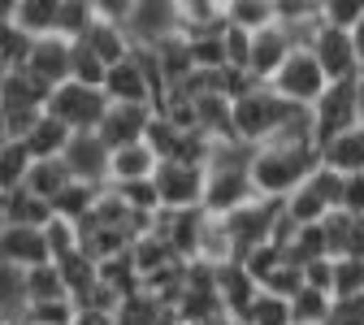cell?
I'll return each mask as SVG.
<instances>
[{"instance_id":"obj_1","label":"cell","mask_w":364,"mask_h":325,"mask_svg":"<svg viewBox=\"0 0 364 325\" xmlns=\"http://www.w3.org/2000/svg\"><path fill=\"white\" fill-rule=\"evenodd\" d=\"M316 169H321V148L316 144H269L256 152L252 182L260 200H291Z\"/></svg>"},{"instance_id":"obj_2","label":"cell","mask_w":364,"mask_h":325,"mask_svg":"<svg viewBox=\"0 0 364 325\" xmlns=\"http://www.w3.org/2000/svg\"><path fill=\"white\" fill-rule=\"evenodd\" d=\"M295 113L299 105H287L273 87H256L252 96L235 100V139H243L252 148H269Z\"/></svg>"},{"instance_id":"obj_3","label":"cell","mask_w":364,"mask_h":325,"mask_svg":"<svg viewBox=\"0 0 364 325\" xmlns=\"http://www.w3.org/2000/svg\"><path fill=\"white\" fill-rule=\"evenodd\" d=\"M109 96L100 87H82V82H65V87H57L53 96H48V113L57 117V122H65L74 134H96L100 126H105V117H109Z\"/></svg>"},{"instance_id":"obj_4","label":"cell","mask_w":364,"mask_h":325,"mask_svg":"<svg viewBox=\"0 0 364 325\" xmlns=\"http://www.w3.org/2000/svg\"><path fill=\"white\" fill-rule=\"evenodd\" d=\"M278 96L287 100V105H299V109H316V100L330 91V78H326V70H321V61H316V53H308V48H295L291 53V61L282 65V74L269 82Z\"/></svg>"},{"instance_id":"obj_5","label":"cell","mask_w":364,"mask_h":325,"mask_svg":"<svg viewBox=\"0 0 364 325\" xmlns=\"http://www.w3.org/2000/svg\"><path fill=\"white\" fill-rule=\"evenodd\" d=\"M355 82H330V91L312 109V134H316V148H330L334 139H343L347 130L360 126V105H355Z\"/></svg>"},{"instance_id":"obj_6","label":"cell","mask_w":364,"mask_h":325,"mask_svg":"<svg viewBox=\"0 0 364 325\" xmlns=\"http://www.w3.org/2000/svg\"><path fill=\"white\" fill-rule=\"evenodd\" d=\"M156 191H161V208H169V213L204 208L208 169L187 165V161H161V169H156Z\"/></svg>"},{"instance_id":"obj_7","label":"cell","mask_w":364,"mask_h":325,"mask_svg":"<svg viewBox=\"0 0 364 325\" xmlns=\"http://www.w3.org/2000/svg\"><path fill=\"white\" fill-rule=\"evenodd\" d=\"M126 35L134 48H161L165 39L182 35L178 5L173 0H134V9L126 18Z\"/></svg>"},{"instance_id":"obj_8","label":"cell","mask_w":364,"mask_h":325,"mask_svg":"<svg viewBox=\"0 0 364 325\" xmlns=\"http://www.w3.org/2000/svg\"><path fill=\"white\" fill-rule=\"evenodd\" d=\"M282 208H287V200H256V204L239 208L235 217H221V221H225V230H230V239H235L239 260H243L247 252H256V247L273 243V225H278Z\"/></svg>"},{"instance_id":"obj_9","label":"cell","mask_w":364,"mask_h":325,"mask_svg":"<svg viewBox=\"0 0 364 325\" xmlns=\"http://www.w3.org/2000/svg\"><path fill=\"white\" fill-rule=\"evenodd\" d=\"M312 53H316V61H321V70H326V78H330V82H351V78H360V74H364L360 48H355V35H347V31L326 26L321 35H316Z\"/></svg>"},{"instance_id":"obj_10","label":"cell","mask_w":364,"mask_h":325,"mask_svg":"<svg viewBox=\"0 0 364 325\" xmlns=\"http://www.w3.org/2000/svg\"><path fill=\"white\" fill-rule=\"evenodd\" d=\"M0 252H5V265H14L22 273L57 265L53 247H48V225L43 230H35V225H5L0 230Z\"/></svg>"},{"instance_id":"obj_11","label":"cell","mask_w":364,"mask_h":325,"mask_svg":"<svg viewBox=\"0 0 364 325\" xmlns=\"http://www.w3.org/2000/svg\"><path fill=\"white\" fill-rule=\"evenodd\" d=\"M74 174V182H87V187H109V161L113 148L105 144L100 134H74V144L61 156Z\"/></svg>"},{"instance_id":"obj_12","label":"cell","mask_w":364,"mask_h":325,"mask_svg":"<svg viewBox=\"0 0 364 325\" xmlns=\"http://www.w3.org/2000/svg\"><path fill=\"white\" fill-rule=\"evenodd\" d=\"M260 191L252 174H208V191H204V213L208 217H235L239 208L256 204Z\"/></svg>"},{"instance_id":"obj_13","label":"cell","mask_w":364,"mask_h":325,"mask_svg":"<svg viewBox=\"0 0 364 325\" xmlns=\"http://www.w3.org/2000/svg\"><path fill=\"white\" fill-rule=\"evenodd\" d=\"M152 117H156V109H148V105H113L96 134L117 152V148H130V144H144L148 130H152Z\"/></svg>"},{"instance_id":"obj_14","label":"cell","mask_w":364,"mask_h":325,"mask_svg":"<svg viewBox=\"0 0 364 325\" xmlns=\"http://www.w3.org/2000/svg\"><path fill=\"white\" fill-rule=\"evenodd\" d=\"M217 295H221V308L230 321H247L252 304L260 299V282L243 269V260H235V265L217 269Z\"/></svg>"},{"instance_id":"obj_15","label":"cell","mask_w":364,"mask_h":325,"mask_svg":"<svg viewBox=\"0 0 364 325\" xmlns=\"http://www.w3.org/2000/svg\"><path fill=\"white\" fill-rule=\"evenodd\" d=\"M105 96H109V105H148V109H152V105H156V87H152L148 70L130 57V61H122V65L109 70Z\"/></svg>"},{"instance_id":"obj_16","label":"cell","mask_w":364,"mask_h":325,"mask_svg":"<svg viewBox=\"0 0 364 325\" xmlns=\"http://www.w3.org/2000/svg\"><path fill=\"white\" fill-rule=\"evenodd\" d=\"M291 53H295V43H291V35L282 26H269V31L252 35V74H256V82L269 87L282 74V65L291 61Z\"/></svg>"},{"instance_id":"obj_17","label":"cell","mask_w":364,"mask_h":325,"mask_svg":"<svg viewBox=\"0 0 364 325\" xmlns=\"http://www.w3.org/2000/svg\"><path fill=\"white\" fill-rule=\"evenodd\" d=\"M161 169V152L148 144H130V148H117L113 161H109V187H130V182H152Z\"/></svg>"},{"instance_id":"obj_18","label":"cell","mask_w":364,"mask_h":325,"mask_svg":"<svg viewBox=\"0 0 364 325\" xmlns=\"http://www.w3.org/2000/svg\"><path fill=\"white\" fill-rule=\"evenodd\" d=\"M70 48L74 43L70 39H61V35H53V39H35V53H31V61H26V74H35L43 87H65L70 82Z\"/></svg>"},{"instance_id":"obj_19","label":"cell","mask_w":364,"mask_h":325,"mask_svg":"<svg viewBox=\"0 0 364 325\" xmlns=\"http://www.w3.org/2000/svg\"><path fill=\"white\" fill-rule=\"evenodd\" d=\"M48 96H53V87H43L26 70H14L0 78V105H5V113H48Z\"/></svg>"},{"instance_id":"obj_20","label":"cell","mask_w":364,"mask_h":325,"mask_svg":"<svg viewBox=\"0 0 364 325\" xmlns=\"http://www.w3.org/2000/svg\"><path fill=\"white\" fill-rule=\"evenodd\" d=\"M57 18H61V0H14L5 9V22L18 26L31 39H53L57 35Z\"/></svg>"},{"instance_id":"obj_21","label":"cell","mask_w":364,"mask_h":325,"mask_svg":"<svg viewBox=\"0 0 364 325\" xmlns=\"http://www.w3.org/2000/svg\"><path fill=\"white\" fill-rule=\"evenodd\" d=\"M0 213H5V225H35V230H43V225L57 217L48 200L31 196L26 187H9L5 200H0Z\"/></svg>"},{"instance_id":"obj_22","label":"cell","mask_w":364,"mask_h":325,"mask_svg":"<svg viewBox=\"0 0 364 325\" xmlns=\"http://www.w3.org/2000/svg\"><path fill=\"white\" fill-rule=\"evenodd\" d=\"M70 144H74V130H70L65 122H57L53 113H43L39 126L26 134V148H31L35 161H61Z\"/></svg>"},{"instance_id":"obj_23","label":"cell","mask_w":364,"mask_h":325,"mask_svg":"<svg viewBox=\"0 0 364 325\" xmlns=\"http://www.w3.org/2000/svg\"><path fill=\"white\" fill-rule=\"evenodd\" d=\"M178 22H182V35L187 39H200V35H217L225 31V5L217 0H182L178 5Z\"/></svg>"},{"instance_id":"obj_24","label":"cell","mask_w":364,"mask_h":325,"mask_svg":"<svg viewBox=\"0 0 364 325\" xmlns=\"http://www.w3.org/2000/svg\"><path fill=\"white\" fill-rule=\"evenodd\" d=\"M225 22L235 31L260 35L269 26H278V0H225Z\"/></svg>"},{"instance_id":"obj_25","label":"cell","mask_w":364,"mask_h":325,"mask_svg":"<svg viewBox=\"0 0 364 325\" xmlns=\"http://www.w3.org/2000/svg\"><path fill=\"white\" fill-rule=\"evenodd\" d=\"M321 165L351 178V174H364V126L347 130L343 139H334L330 148H321Z\"/></svg>"},{"instance_id":"obj_26","label":"cell","mask_w":364,"mask_h":325,"mask_svg":"<svg viewBox=\"0 0 364 325\" xmlns=\"http://www.w3.org/2000/svg\"><path fill=\"white\" fill-rule=\"evenodd\" d=\"M70 182H74V174H70L65 161H35L22 187H26L31 196H39V200H48V204H53V200L70 187Z\"/></svg>"},{"instance_id":"obj_27","label":"cell","mask_w":364,"mask_h":325,"mask_svg":"<svg viewBox=\"0 0 364 325\" xmlns=\"http://www.w3.org/2000/svg\"><path fill=\"white\" fill-rule=\"evenodd\" d=\"M57 269H61V277H65V291H70V299H74V304H82L91 291L100 287V265L91 260V256H82V252H74V256L57 260Z\"/></svg>"},{"instance_id":"obj_28","label":"cell","mask_w":364,"mask_h":325,"mask_svg":"<svg viewBox=\"0 0 364 325\" xmlns=\"http://www.w3.org/2000/svg\"><path fill=\"white\" fill-rule=\"evenodd\" d=\"M152 53H156V65H161V74H165L169 87L182 82L187 74H196V53H191V39H187V35L165 39L161 48H152Z\"/></svg>"},{"instance_id":"obj_29","label":"cell","mask_w":364,"mask_h":325,"mask_svg":"<svg viewBox=\"0 0 364 325\" xmlns=\"http://www.w3.org/2000/svg\"><path fill=\"white\" fill-rule=\"evenodd\" d=\"M287 213H291L299 225H321V221L334 213V208H330V200H326V191L316 187V174H312V178L304 182V187L287 200Z\"/></svg>"},{"instance_id":"obj_30","label":"cell","mask_w":364,"mask_h":325,"mask_svg":"<svg viewBox=\"0 0 364 325\" xmlns=\"http://www.w3.org/2000/svg\"><path fill=\"white\" fill-rule=\"evenodd\" d=\"M96 0H61V18H57V35L61 39H70V43H78V39H87V31L96 26Z\"/></svg>"},{"instance_id":"obj_31","label":"cell","mask_w":364,"mask_h":325,"mask_svg":"<svg viewBox=\"0 0 364 325\" xmlns=\"http://www.w3.org/2000/svg\"><path fill=\"white\" fill-rule=\"evenodd\" d=\"M100 191H105V187H87V182H70V187H65V191L53 200V213L78 225L82 217H91V208H96Z\"/></svg>"},{"instance_id":"obj_32","label":"cell","mask_w":364,"mask_h":325,"mask_svg":"<svg viewBox=\"0 0 364 325\" xmlns=\"http://www.w3.org/2000/svg\"><path fill=\"white\" fill-rule=\"evenodd\" d=\"M326 256H330L326 221H321V225H304V230H299V239L287 247V260L299 265V269H308V265H316V260H326Z\"/></svg>"},{"instance_id":"obj_33","label":"cell","mask_w":364,"mask_h":325,"mask_svg":"<svg viewBox=\"0 0 364 325\" xmlns=\"http://www.w3.org/2000/svg\"><path fill=\"white\" fill-rule=\"evenodd\" d=\"M31 53H35V39H31V35H22V31H18V26H9V22H0V70H5V74L26 70Z\"/></svg>"},{"instance_id":"obj_34","label":"cell","mask_w":364,"mask_h":325,"mask_svg":"<svg viewBox=\"0 0 364 325\" xmlns=\"http://www.w3.org/2000/svg\"><path fill=\"white\" fill-rule=\"evenodd\" d=\"M134 252V265H139V273H144V282L152 273H161V269H169V265H187V260H178V252L165 243V239H156V235H148L144 243H134L130 247Z\"/></svg>"},{"instance_id":"obj_35","label":"cell","mask_w":364,"mask_h":325,"mask_svg":"<svg viewBox=\"0 0 364 325\" xmlns=\"http://www.w3.org/2000/svg\"><path fill=\"white\" fill-rule=\"evenodd\" d=\"M26 299H31V304H53V299H70L61 269H57V265L31 269V273H26Z\"/></svg>"},{"instance_id":"obj_36","label":"cell","mask_w":364,"mask_h":325,"mask_svg":"<svg viewBox=\"0 0 364 325\" xmlns=\"http://www.w3.org/2000/svg\"><path fill=\"white\" fill-rule=\"evenodd\" d=\"M304 287H308V277H304V269L299 265H282V269H273L264 282H260V291L264 295H273V299H287V304H295L299 295H304Z\"/></svg>"},{"instance_id":"obj_37","label":"cell","mask_w":364,"mask_h":325,"mask_svg":"<svg viewBox=\"0 0 364 325\" xmlns=\"http://www.w3.org/2000/svg\"><path fill=\"white\" fill-rule=\"evenodd\" d=\"M70 78L82 82V87H100L105 91V78H109V65L87 48V43H74L70 48Z\"/></svg>"},{"instance_id":"obj_38","label":"cell","mask_w":364,"mask_h":325,"mask_svg":"<svg viewBox=\"0 0 364 325\" xmlns=\"http://www.w3.org/2000/svg\"><path fill=\"white\" fill-rule=\"evenodd\" d=\"M291 312H295V325H330V316H334V295L304 287V295L291 304Z\"/></svg>"},{"instance_id":"obj_39","label":"cell","mask_w":364,"mask_h":325,"mask_svg":"<svg viewBox=\"0 0 364 325\" xmlns=\"http://www.w3.org/2000/svg\"><path fill=\"white\" fill-rule=\"evenodd\" d=\"M31 165H35V156H31V148L26 144H5L0 148V187H22L26 182V174H31Z\"/></svg>"},{"instance_id":"obj_40","label":"cell","mask_w":364,"mask_h":325,"mask_svg":"<svg viewBox=\"0 0 364 325\" xmlns=\"http://www.w3.org/2000/svg\"><path fill=\"white\" fill-rule=\"evenodd\" d=\"M334 299H364V260L360 256L334 260Z\"/></svg>"},{"instance_id":"obj_41","label":"cell","mask_w":364,"mask_h":325,"mask_svg":"<svg viewBox=\"0 0 364 325\" xmlns=\"http://www.w3.org/2000/svg\"><path fill=\"white\" fill-rule=\"evenodd\" d=\"M321 18L334 31L355 35V26L364 22V0H321Z\"/></svg>"},{"instance_id":"obj_42","label":"cell","mask_w":364,"mask_h":325,"mask_svg":"<svg viewBox=\"0 0 364 325\" xmlns=\"http://www.w3.org/2000/svg\"><path fill=\"white\" fill-rule=\"evenodd\" d=\"M355 221H360V217H351V213H330V217H326V239H330V256H334V260L351 256Z\"/></svg>"},{"instance_id":"obj_43","label":"cell","mask_w":364,"mask_h":325,"mask_svg":"<svg viewBox=\"0 0 364 325\" xmlns=\"http://www.w3.org/2000/svg\"><path fill=\"white\" fill-rule=\"evenodd\" d=\"M243 325H295V312H291L287 299H273V295L260 291V299L252 304V312H247Z\"/></svg>"},{"instance_id":"obj_44","label":"cell","mask_w":364,"mask_h":325,"mask_svg":"<svg viewBox=\"0 0 364 325\" xmlns=\"http://www.w3.org/2000/svg\"><path fill=\"white\" fill-rule=\"evenodd\" d=\"M225 31H230V26H225ZM225 31L191 39V53H196V70H225V65H230V61H225Z\"/></svg>"},{"instance_id":"obj_45","label":"cell","mask_w":364,"mask_h":325,"mask_svg":"<svg viewBox=\"0 0 364 325\" xmlns=\"http://www.w3.org/2000/svg\"><path fill=\"white\" fill-rule=\"evenodd\" d=\"M48 247H53V260H65L74 252H82V235H78V225L65 221V217H53L48 221Z\"/></svg>"},{"instance_id":"obj_46","label":"cell","mask_w":364,"mask_h":325,"mask_svg":"<svg viewBox=\"0 0 364 325\" xmlns=\"http://www.w3.org/2000/svg\"><path fill=\"white\" fill-rule=\"evenodd\" d=\"M282 265H287V252L273 247V243H264V247H256V252L243 256V269L256 277V282H264V277H269L273 269H282Z\"/></svg>"},{"instance_id":"obj_47","label":"cell","mask_w":364,"mask_h":325,"mask_svg":"<svg viewBox=\"0 0 364 325\" xmlns=\"http://www.w3.org/2000/svg\"><path fill=\"white\" fill-rule=\"evenodd\" d=\"M122 200L134 208V213H161V191H156V178L152 182H130V187H117Z\"/></svg>"},{"instance_id":"obj_48","label":"cell","mask_w":364,"mask_h":325,"mask_svg":"<svg viewBox=\"0 0 364 325\" xmlns=\"http://www.w3.org/2000/svg\"><path fill=\"white\" fill-rule=\"evenodd\" d=\"M225 61L235 70H252V35L247 31H225Z\"/></svg>"},{"instance_id":"obj_49","label":"cell","mask_w":364,"mask_h":325,"mask_svg":"<svg viewBox=\"0 0 364 325\" xmlns=\"http://www.w3.org/2000/svg\"><path fill=\"white\" fill-rule=\"evenodd\" d=\"M308 18H321V0H278V22L282 26H295V22H308Z\"/></svg>"},{"instance_id":"obj_50","label":"cell","mask_w":364,"mask_h":325,"mask_svg":"<svg viewBox=\"0 0 364 325\" xmlns=\"http://www.w3.org/2000/svg\"><path fill=\"white\" fill-rule=\"evenodd\" d=\"M304 277H308V287H312V291L334 295V256H326V260L308 265V269H304Z\"/></svg>"},{"instance_id":"obj_51","label":"cell","mask_w":364,"mask_h":325,"mask_svg":"<svg viewBox=\"0 0 364 325\" xmlns=\"http://www.w3.org/2000/svg\"><path fill=\"white\" fill-rule=\"evenodd\" d=\"M338 213H351V217H364V174H351L343 182V208Z\"/></svg>"},{"instance_id":"obj_52","label":"cell","mask_w":364,"mask_h":325,"mask_svg":"<svg viewBox=\"0 0 364 325\" xmlns=\"http://www.w3.org/2000/svg\"><path fill=\"white\" fill-rule=\"evenodd\" d=\"M330 325H364V299H334Z\"/></svg>"},{"instance_id":"obj_53","label":"cell","mask_w":364,"mask_h":325,"mask_svg":"<svg viewBox=\"0 0 364 325\" xmlns=\"http://www.w3.org/2000/svg\"><path fill=\"white\" fill-rule=\"evenodd\" d=\"M355 105H360V126H364V74H360V82H355Z\"/></svg>"},{"instance_id":"obj_54","label":"cell","mask_w":364,"mask_h":325,"mask_svg":"<svg viewBox=\"0 0 364 325\" xmlns=\"http://www.w3.org/2000/svg\"><path fill=\"white\" fill-rule=\"evenodd\" d=\"M178 325H182V321H178ZM221 325H225V321H221Z\"/></svg>"}]
</instances>
